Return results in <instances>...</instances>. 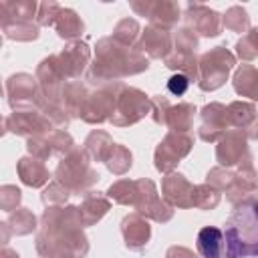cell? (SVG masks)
<instances>
[{
	"label": "cell",
	"instance_id": "6da1fadb",
	"mask_svg": "<svg viewBox=\"0 0 258 258\" xmlns=\"http://www.w3.org/2000/svg\"><path fill=\"white\" fill-rule=\"evenodd\" d=\"M36 250L42 258H85L87 236L77 206H50L40 218Z\"/></svg>",
	"mask_w": 258,
	"mask_h": 258
},
{
	"label": "cell",
	"instance_id": "7a4b0ae2",
	"mask_svg": "<svg viewBox=\"0 0 258 258\" xmlns=\"http://www.w3.org/2000/svg\"><path fill=\"white\" fill-rule=\"evenodd\" d=\"M149 69V60L141 50L119 44L113 36H105L95 46V62L89 67L87 81L95 85L119 83L129 75H139Z\"/></svg>",
	"mask_w": 258,
	"mask_h": 258
},
{
	"label": "cell",
	"instance_id": "3957f363",
	"mask_svg": "<svg viewBox=\"0 0 258 258\" xmlns=\"http://www.w3.org/2000/svg\"><path fill=\"white\" fill-rule=\"evenodd\" d=\"M224 258H258V198L238 202L224 228Z\"/></svg>",
	"mask_w": 258,
	"mask_h": 258
},
{
	"label": "cell",
	"instance_id": "277c9868",
	"mask_svg": "<svg viewBox=\"0 0 258 258\" xmlns=\"http://www.w3.org/2000/svg\"><path fill=\"white\" fill-rule=\"evenodd\" d=\"M54 175L71 194H83L99 181V173L93 169L89 153L81 147H73V151L62 157Z\"/></svg>",
	"mask_w": 258,
	"mask_h": 258
},
{
	"label": "cell",
	"instance_id": "5b68a950",
	"mask_svg": "<svg viewBox=\"0 0 258 258\" xmlns=\"http://www.w3.org/2000/svg\"><path fill=\"white\" fill-rule=\"evenodd\" d=\"M196 50H198L196 32L187 26L177 28L173 32V48L163 58V62H165L167 69H173V71L185 75L189 81H198L200 79V69H198Z\"/></svg>",
	"mask_w": 258,
	"mask_h": 258
},
{
	"label": "cell",
	"instance_id": "8992f818",
	"mask_svg": "<svg viewBox=\"0 0 258 258\" xmlns=\"http://www.w3.org/2000/svg\"><path fill=\"white\" fill-rule=\"evenodd\" d=\"M234 64H236V56L226 46H216V48L204 52L198 60V69H200L198 85H200V89L202 91L220 89L228 81V75H230Z\"/></svg>",
	"mask_w": 258,
	"mask_h": 258
},
{
	"label": "cell",
	"instance_id": "52a82bcc",
	"mask_svg": "<svg viewBox=\"0 0 258 258\" xmlns=\"http://www.w3.org/2000/svg\"><path fill=\"white\" fill-rule=\"evenodd\" d=\"M6 97H8V103L14 111L44 109V105H46L36 77L26 75V73L12 75L6 81Z\"/></svg>",
	"mask_w": 258,
	"mask_h": 258
},
{
	"label": "cell",
	"instance_id": "ba28073f",
	"mask_svg": "<svg viewBox=\"0 0 258 258\" xmlns=\"http://www.w3.org/2000/svg\"><path fill=\"white\" fill-rule=\"evenodd\" d=\"M147 113H151V99L135 87H121L117 97V107L111 117V123L117 127H127L141 121Z\"/></svg>",
	"mask_w": 258,
	"mask_h": 258
},
{
	"label": "cell",
	"instance_id": "9c48e42d",
	"mask_svg": "<svg viewBox=\"0 0 258 258\" xmlns=\"http://www.w3.org/2000/svg\"><path fill=\"white\" fill-rule=\"evenodd\" d=\"M123 83H109L101 85L97 91L87 95V101L81 109V119L87 123H103L111 121L115 107H117V97L121 91Z\"/></svg>",
	"mask_w": 258,
	"mask_h": 258
},
{
	"label": "cell",
	"instance_id": "30bf717a",
	"mask_svg": "<svg viewBox=\"0 0 258 258\" xmlns=\"http://www.w3.org/2000/svg\"><path fill=\"white\" fill-rule=\"evenodd\" d=\"M194 147V139L189 133H175L169 131L163 141L155 149V167L161 173H173L179 159H183Z\"/></svg>",
	"mask_w": 258,
	"mask_h": 258
},
{
	"label": "cell",
	"instance_id": "8fae6325",
	"mask_svg": "<svg viewBox=\"0 0 258 258\" xmlns=\"http://www.w3.org/2000/svg\"><path fill=\"white\" fill-rule=\"evenodd\" d=\"M135 212L141 214L143 218H151L155 222H169L173 218V208L157 196L155 183L151 179H137V189H135Z\"/></svg>",
	"mask_w": 258,
	"mask_h": 258
},
{
	"label": "cell",
	"instance_id": "7c38bea8",
	"mask_svg": "<svg viewBox=\"0 0 258 258\" xmlns=\"http://www.w3.org/2000/svg\"><path fill=\"white\" fill-rule=\"evenodd\" d=\"M4 129L12 131L14 135L22 137H36V135H46L56 131L52 121L44 115L42 109H24V111H14L4 119Z\"/></svg>",
	"mask_w": 258,
	"mask_h": 258
},
{
	"label": "cell",
	"instance_id": "4fadbf2b",
	"mask_svg": "<svg viewBox=\"0 0 258 258\" xmlns=\"http://www.w3.org/2000/svg\"><path fill=\"white\" fill-rule=\"evenodd\" d=\"M216 159L220 161L222 167H232L240 165L248 159H252V153L248 149V135L242 129H230L226 135L220 139L216 147Z\"/></svg>",
	"mask_w": 258,
	"mask_h": 258
},
{
	"label": "cell",
	"instance_id": "5bb4252c",
	"mask_svg": "<svg viewBox=\"0 0 258 258\" xmlns=\"http://www.w3.org/2000/svg\"><path fill=\"white\" fill-rule=\"evenodd\" d=\"M36 81H38V87L42 91V97L46 103H52V105H60V97H62V89H64V75L60 73L58 64H56V58L54 54L46 56L38 69H36Z\"/></svg>",
	"mask_w": 258,
	"mask_h": 258
},
{
	"label": "cell",
	"instance_id": "9a60e30c",
	"mask_svg": "<svg viewBox=\"0 0 258 258\" xmlns=\"http://www.w3.org/2000/svg\"><path fill=\"white\" fill-rule=\"evenodd\" d=\"M89 56H91V50H89V44L85 40H73L60 52L54 54L56 64H58L60 73L64 75V79L81 77V73L89 64Z\"/></svg>",
	"mask_w": 258,
	"mask_h": 258
},
{
	"label": "cell",
	"instance_id": "2e32d148",
	"mask_svg": "<svg viewBox=\"0 0 258 258\" xmlns=\"http://www.w3.org/2000/svg\"><path fill=\"white\" fill-rule=\"evenodd\" d=\"M185 22H187V28H191L194 32H200L202 36H218L224 28L222 16L210 6L200 2L185 6Z\"/></svg>",
	"mask_w": 258,
	"mask_h": 258
},
{
	"label": "cell",
	"instance_id": "e0dca14e",
	"mask_svg": "<svg viewBox=\"0 0 258 258\" xmlns=\"http://www.w3.org/2000/svg\"><path fill=\"white\" fill-rule=\"evenodd\" d=\"M230 127L228 107L222 103H210L202 109V125H200V139L206 143H214L226 135Z\"/></svg>",
	"mask_w": 258,
	"mask_h": 258
},
{
	"label": "cell",
	"instance_id": "ac0fdd59",
	"mask_svg": "<svg viewBox=\"0 0 258 258\" xmlns=\"http://www.w3.org/2000/svg\"><path fill=\"white\" fill-rule=\"evenodd\" d=\"M131 8L139 16H147V20L153 26L171 28L179 20V4L169 0H157V2H131Z\"/></svg>",
	"mask_w": 258,
	"mask_h": 258
},
{
	"label": "cell",
	"instance_id": "d6986e66",
	"mask_svg": "<svg viewBox=\"0 0 258 258\" xmlns=\"http://www.w3.org/2000/svg\"><path fill=\"white\" fill-rule=\"evenodd\" d=\"M258 189V171L252 165V159L244 161L238 165V171L232 173V181L226 189V198L228 202H232L234 206L246 198L252 196V191Z\"/></svg>",
	"mask_w": 258,
	"mask_h": 258
},
{
	"label": "cell",
	"instance_id": "ffe728a7",
	"mask_svg": "<svg viewBox=\"0 0 258 258\" xmlns=\"http://www.w3.org/2000/svg\"><path fill=\"white\" fill-rule=\"evenodd\" d=\"M173 48V34L167 28L149 24L141 32V40L137 42V50L147 52L151 58H165Z\"/></svg>",
	"mask_w": 258,
	"mask_h": 258
},
{
	"label": "cell",
	"instance_id": "44dd1931",
	"mask_svg": "<svg viewBox=\"0 0 258 258\" xmlns=\"http://www.w3.org/2000/svg\"><path fill=\"white\" fill-rule=\"evenodd\" d=\"M194 183L185 179L181 173H167L161 183V194L163 200L169 206L177 208H194Z\"/></svg>",
	"mask_w": 258,
	"mask_h": 258
},
{
	"label": "cell",
	"instance_id": "7402d4cb",
	"mask_svg": "<svg viewBox=\"0 0 258 258\" xmlns=\"http://www.w3.org/2000/svg\"><path fill=\"white\" fill-rule=\"evenodd\" d=\"M121 234L125 240V246L133 252H143L147 248V242L151 238V226L147 224V220L133 212L129 216L123 218L121 222Z\"/></svg>",
	"mask_w": 258,
	"mask_h": 258
},
{
	"label": "cell",
	"instance_id": "603a6c76",
	"mask_svg": "<svg viewBox=\"0 0 258 258\" xmlns=\"http://www.w3.org/2000/svg\"><path fill=\"white\" fill-rule=\"evenodd\" d=\"M109 208H111V202L105 196H101L99 191H87L85 198H83V202H81V206H77L81 224L83 226L97 224L109 212Z\"/></svg>",
	"mask_w": 258,
	"mask_h": 258
},
{
	"label": "cell",
	"instance_id": "cb8c5ba5",
	"mask_svg": "<svg viewBox=\"0 0 258 258\" xmlns=\"http://www.w3.org/2000/svg\"><path fill=\"white\" fill-rule=\"evenodd\" d=\"M16 171H18L20 181L30 185V187H40L50 177V173H48L46 165L42 163V159H36V157H20L18 165H16Z\"/></svg>",
	"mask_w": 258,
	"mask_h": 258
},
{
	"label": "cell",
	"instance_id": "d4e9b609",
	"mask_svg": "<svg viewBox=\"0 0 258 258\" xmlns=\"http://www.w3.org/2000/svg\"><path fill=\"white\" fill-rule=\"evenodd\" d=\"M198 252L202 258H224V232L216 226H206L198 234Z\"/></svg>",
	"mask_w": 258,
	"mask_h": 258
},
{
	"label": "cell",
	"instance_id": "484cf974",
	"mask_svg": "<svg viewBox=\"0 0 258 258\" xmlns=\"http://www.w3.org/2000/svg\"><path fill=\"white\" fill-rule=\"evenodd\" d=\"M52 28L56 30V34L60 38H67V40H77L83 30H85V22L81 20V16L73 10V8H60L58 16L54 18V24Z\"/></svg>",
	"mask_w": 258,
	"mask_h": 258
},
{
	"label": "cell",
	"instance_id": "4316f807",
	"mask_svg": "<svg viewBox=\"0 0 258 258\" xmlns=\"http://www.w3.org/2000/svg\"><path fill=\"white\" fill-rule=\"evenodd\" d=\"M234 91L242 97H250L258 101V69L252 64H242L234 73Z\"/></svg>",
	"mask_w": 258,
	"mask_h": 258
},
{
	"label": "cell",
	"instance_id": "83f0119b",
	"mask_svg": "<svg viewBox=\"0 0 258 258\" xmlns=\"http://www.w3.org/2000/svg\"><path fill=\"white\" fill-rule=\"evenodd\" d=\"M87 89L81 81H69L62 89V97H60V105L64 107V111L71 117H81V109L87 101Z\"/></svg>",
	"mask_w": 258,
	"mask_h": 258
},
{
	"label": "cell",
	"instance_id": "f1b7e54d",
	"mask_svg": "<svg viewBox=\"0 0 258 258\" xmlns=\"http://www.w3.org/2000/svg\"><path fill=\"white\" fill-rule=\"evenodd\" d=\"M194 115H196V107L189 103H179L175 107H169L165 115V127H169L175 133H187L194 125Z\"/></svg>",
	"mask_w": 258,
	"mask_h": 258
},
{
	"label": "cell",
	"instance_id": "f546056e",
	"mask_svg": "<svg viewBox=\"0 0 258 258\" xmlns=\"http://www.w3.org/2000/svg\"><path fill=\"white\" fill-rule=\"evenodd\" d=\"M113 147H115V143H113L111 135L105 133V131H97L95 129L85 139V151L95 161H107L109 155H111V151H113Z\"/></svg>",
	"mask_w": 258,
	"mask_h": 258
},
{
	"label": "cell",
	"instance_id": "4dcf8cb0",
	"mask_svg": "<svg viewBox=\"0 0 258 258\" xmlns=\"http://www.w3.org/2000/svg\"><path fill=\"white\" fill-rule=\"evenodd\" d=\"M2 32L6 38L12 40H20V42H28V40H36L38 38V24L34 22H26V20H6L2 18Z\"/></svg>",
	"mask_w": 258,
	"mask_h": 258
},
{
	"label": "cell",
	"instance_id": "1f68e13d",
	"mask_svg": "<svg viewBox=\"0 0 258 258\" xmlns=\"http://www.w3.org/2000/svg\"><path fill=\"white\" fill-rule=\"evenodd\" d=\"M0 14L6 20H26L32 22L38 14V4L36 2H2L0 4Z\"/></svg>",
	"mask_w": 258,
	"mask_h": 258
},
{
	"label": "cell",
	"instance_id": "d6a6232c",
	"mask_svg": "<svg viewBox=\"0 0 258 258\" xmlns=\"http://www.w3.org/2000/svg\"><path fill=\"white\" fill-rule=\"evenodd\" d=\"M256 107L252 103H242V101H234L228 105V119H230V125L236 127V129H242L246 131L254 119H256Z\"/></svg>",
	"mask_w": 258,
	"mask_h": 258
},
{
	"label": "cell",
	"instance_id": "836d02e7",
	"mask_svg": "<svg viewBox=\"0 0 258 258\" xmlns=\"http://www.w3.org/2000/svg\"><path fill=\"white\" fill-rule=\"evenodd\" d=\"M6 224H8V228L12 230V234H16V236H26V234H30V232L36 228V218H34V214H32L30 210L18 208L16 212H12V214L8 216Z\"/></svg>",
	"mask_w": 258,
	"mask_h": 258
},
{
	"label": "cell",
	"instance_id": "e575fe53",
	"mask_svg": "<svg viewBox=\"0 0 258 258\" xmlns=\"http://www.w3.org/2000/svg\"><path fill=\"white\" fill-rule=\"evenodd\" d=\"M137 36H139V24L135 18H123L113 28V38L129 48H137Z\"/></svg>",
	"mask_w": 258,
	"mask_h": 258
},
{
	"label": "cell",
	"instance_id": "d590c367",
	"mask_svg": "<svg viewBox=\"0 0 258 258\" xmlns=\"http://www.w3.org/2000/svg\"><path fill=\"white\" fill-rule=\"evenodd\" d=\"M135 189H137V181L119 179V181H115L109 187L107 196L111 200H115L117 204H121V206H131L133 208V204H135Z\"/></svg>",
	"mask_w": 258,
	"mask_h": 258
},
{
	"label": "cell",
	"instance_id": "8d00e7d4",
	"mask_svg": "<svg viewBox=\"0 0 258 258\" xmlns=\"http://www.w3.org/2000/svg\"><path fill=\"white\" fill-rule=\"evenodd\" d=\"M131 159H133V157H131V151H129L127 147L115 143V147H113V151H111V155H109V159H107L105 163H107V167H109L111 173L123 175L125 171H129V167H131V163H133Z\"/></svg>",
	"mask_w": 258,
	"mask_h": 258
},
{
	"label": "cell",
	"instance_id": "74e56055",
	"mask_svg": "<svg viewBox=\"0 0 258 258\" xmlns=\"http://www.w3.org/2000/svg\"><path fill=\"white\" fill-rule=\"evenodd\" d=\"M222 24L232 30V32H246L250 26V16L246 12V8L242 6H232L228 8V12L222 16Z\"/></svg>",
	"mask_w": 258,
	"mask_h": 258
},
{
	"label": "cell",
	"instance_id": "f35d334b",
	"mask_svg": "<svg viewBox=\"0 0 258 258\" xmlns=\"http://www.w3.org/2000/svg\"><path fill=\"white\" fill-rule=\"evenodd\" d=\"M220 204V191L208 183L194 187V208L200 210H214Z\"/></svg>",
	"mask_w": 258,
	"mask_h": 258
},
{
	"label": "cell",
	"instance_id": "ab89813d",
	"mask_svg": "<svg viewBox=\"0 0 258 258\" xmlns=\"http://www.w3.org/2000/svg\"><path fill=\"white\" fill-rule=\"evenodd\" d=\"M236 52L242 60H252L258 56V26L250 28L238 42H236Z\"/></svg>",
	"mask_w": 258,
	"mask_h": 258
},
{
	"label": "cell",
	"instance_id": "60d3db41",
	"mask_svg": "<svg viewBox=\"0 0 258 258\" xmlns=\"http://www.w3.org/2000/svg\"><path fill=\"white\" fill-rule=\"evenodd\" d=\"M71 196V191L60 183V181H52L44 191H42V204L44 206H62L67 202V198Z\"/></svg>",
	"mask_w": 258,
	"mask_h": 258
},
{
	"label": "cell",
	"instance_id": "b9f144b4",
	"mask_svg": "<svg viewBox=\"0 0 258 258\" xmlns=\"http://www.w3.org/2000/svg\"><path fill=\"white\" fill-rule=\"evenodd\" d=\"M60 4L58 2H40L38 4V14H36V22L40 26H52L54 24V18L58 16L60 12Z\"/></svg>",
	"mask_w": 258,
	"mask_h": 258
},
{
	"label": "cell",
	"instance_id": "7bdbcfd3",
	"mask_svg": "<svg viewBox=\"0 0 258 258\" xmlns=\"http://www.w3.org/2000/svg\"><path fill=\"white\" fill-rule=\"evenodd\" d=\"M20 198H22V191L16 185H2V189H0V208L4 212H14L16 206L20 204Z\"/></svg>",
	"mask_w": 258,
	"mask_h": 258
},
{
	"label": "cell",
	"instance_id": "ee69618b",
	"mask_svg": "<svg viewBox=\"0 0 258 258\" xmlns=\"http://www.w3.org/2000/svg\"><path fill=\"white\" fill-rule=\"evenodd\" d=\"M169 107H171V105H169L167 99L161 97V95H157V97L151 99V115H153V121H155L157 125H165V115H167Z\"/></svg>",
	"mask_w": 258,
	"mask_h": 258
},
{
	"label": "cell",
	"instance_id": "f6af8a7d",
	"mask_svg": "<svg viewBox=\"0 0 258 258\" xmlns=\"http://www.w3.org/2000/svg\"><path fill=\"white\" fill-rule=\"evenodd\" d=\"M189 83H191V81H189L185 75L175 73V75H171L169 81H167V91H169L171 95H175V97H181V95H185Z\"/></svg>",
	"mask_w": 258,
	"mask_h": 258
},
{
	"label": "cell",
	"instance_id": "bcb514c9",
	"mask_svg": "<svg viewBox=\"0 0 258 258\" xmlns=\"http://www.w3.org/2000/svg\"><path fill=\"white\" fill-rule=\"evenodd\" d=\"M165 258H198V256H196L191 250L183 248V246H171V248L167 250Z\"/></svg>",
	"mask_w": 258,
	"mask_h": 258
},
{
	"label": "cell",
	"instance_id": "7dc6e473",
	"mask_svg": "<svg viewBox=\"0 0 258 258\" xmlns=\"http://www.w3.org/2000/svg\"><path fill=\"white\" fill-rule=\"evenodd\" d=\"M246 135H248V137H252V139H258V117H256V119H254V123L246 129Z\"/></svg>",
	"mask_w": 258,
	"mask_h": 258
},
{
	"label": "cell",
	"instance_id": "c3c4849f",
	"mask_svg": "<svg viewBox=\"0 0 258 258\" xmlns=\"http://www.w3.org/2000/svg\"><path fill=\"white\" fill-rule=\"evenodd\" d=\"M0 258H20L12 248H8V246H4V250H2V256Z\"/></svg>",
	"mask_w": 258,
	"mask_h": 258
}]
</instances>
